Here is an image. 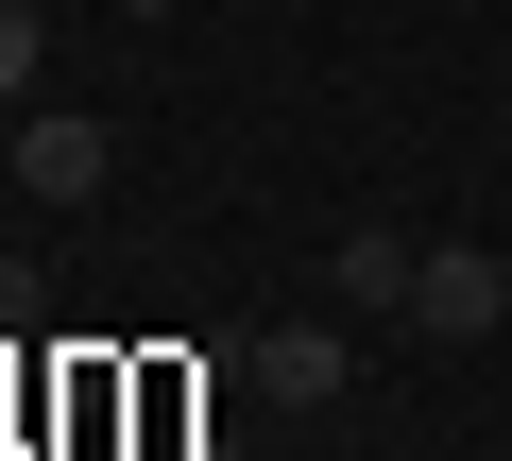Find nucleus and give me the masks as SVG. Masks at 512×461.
<instances>
[{
    "label": "nucleus",
    "instance_id": "nucleus-8",
    "mask_svg": "<svg viewBox=\"0 0 512 461\" xmlns=\"http://www.w3.org/2000/svg\"><path fill=\"white\" fill-rule=\"evenodd\" d=\"M171 461H222V444H171Z\"/></svg>",
    "mask_w": 512,
    "mask_h": 461
},
{
    "label": "nucleus",
    "instance_id": "nucleus-2",
    "mask_svg": "<svg viewBox=\"0 0 512 461\" xmlns=\"http://www.w3.org/2000/svg\"><path fill=\"white\" fill-rule=\"evenodd\" d=\"M274 410H342V325H256V359H239Z\"/></svg>",
    "mask_w": 512,
    "mask_h": 461
},
{
    "label": "nucleus",
    "instance_id": "nucleus-7",
    "mask_svg": "<svg viewBox=\"0 0 512 461\" xmlns=\"http://www.w3.org/2000/svg\"><path fill=\"white\" fill-rule=\"evenodd\" d=\"M120 18H171V0H120Z\"/></svg>",
    "mask_w": 512,
    "mask_h": 461
},
{
    "label": "nucleus",
    "instance_id": "nucleus-3",
    "mask_svg": "<svg viewBox=\"0 0 512 461\" xmlns=\"http://www.w3.org/2000/svg\"><path fill=\"white\" fill-rule=\"evenodd\" d=\"M18 188H35V205H86V188H103V120H86V103L18 120Z\"/></svg>",
    "mask_w": 512,
    "mask_h": 461
},
{
    "label": "nucleus",
    "instance_id": "nucleus-5",
    "mask_svg": "<svg viewBox=\"0 0 512 461\" xmlns=\"http://www.w3.org/2000/svg\"><path fill=\"white\" fill-rule=\"evenodd\" d=\"M18 69H35V0H0V103H18Z\"/></svg>",
    "mask_w": 512,
    "mask_h": 461
},
{
    "label": "nucleus",
    "instance_id": "nucleus-4",
    "mask_svg": "<svg viewBox=\"0 0 512 461\" xmlns=\"http://www.w3.org/2000/svg\"><path fill=\"white\" fill-rule=\"evenodd\" d=\"M427 240H393V222H342V308H410Z\"/></svg>",
    "mask_w": 512,
    "mask_h": 461
},
{
    "label": "nucleus",
    "instance_id": "nucleus-1",
    "mask_svg": "<svg viewBox=\"0 0 512 461\" xmlns=\"http://www.w3.org/2000/svg\"><path fill=\"white\" fill-rule=\"evenodd\" d=\"M495 308H512V274H495L478 240H427V274H410V325H427V342H495Z\"/></svg>",
    "mask_w": 512,
    "mask_h": 461
},
{
    "label": "nucleus",
    "instance_id": "nucleus-6",
    "mask_svg": "<svg viewBox=\"0 0 512 461\" xmlns=\"http://www.w3.org/2000/svg\"><path fill=\"white\" fill-rule=\"evenodd\" d=\"M0 171H18V103H0Z\"/></svg>",
    "mask_w": 512,
    "mask_h": 461
}]
</instances>
